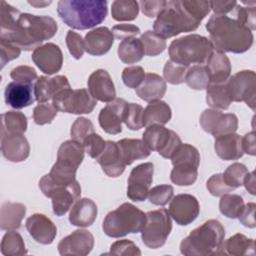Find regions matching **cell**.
<instances>
[{
    "mask_svg": "<svg viewBox=\"0 0 256 256\" xmlns=\"http://www.w3.org/2000/svg\"><path fill=\"white\" fill-rule=\"evenodd\" d=\"M143 107L137 103H128L123 122L125 125L133 131L139 130L143 127Z\"/></svg>",
    "mask_w": 256,
    "mask_h": 256,
    "instance_id": "46",
    "label": "cell"
},
{
    "mask_svg": "<svg viewBox=\"0 0 256 256\" xmlns=\"http://www.w3.org/2000/svg\"><path fill=\"white\" fill-rule=\"evenodd\" d=\"M172 230L171 216L168 210L161 208L146 213V221L141 230L143 243L151 248L157 249L163 246Z\"/></svg>",
    "mask_w": 256,
    "mask_h": 256,
    "instance_id": "11",
    "label": "cell"
},
{
    "mask_svg": "<svg viewBox=\"0 0 256 256\" xmlns=\"http://www.w3.org/2000/svg\"><path fill=\"white\" fill-rule=\"evenodd\" d=\"M240 135L228 133L215 137L214 149L218 157L223 160H237L244 154Z\"/></svg>",
    "mask_w": 256,
    "mask_h": 256,
    "instance_id": "29",
    "label": "cell"
},
{
    "mask_svg": "<svg viewBox=\"0 0 256 256\" xmlns=\"http://www.w3.org/2000/svg\"><path fill=\"white\" fill-rule=\"evenodd\" d=\"M10 77L16 82L32 84H35L38 79L36 70L33 67L26 65H21L13 68L10 72Z\"/></svg>",
    "mask_w": 256,
    "mask_h": 256,
    "instance_id": "55",
    "label": "cell"
},
{
    "mask_svg": "<svg viewBox=\"0 0 256 256\" xmlns=\"http://www.w3.org/2000/svg\"><path fill=\"white\" fill-rule=\"evenodd\" d=\"M39 188L46 197L52 199L53 213L56 216L67 213L81 195V187L77 180L68 185H57L44 175L39 181Z\"/></svg>",
    "mask_w": 256,
    "mask_h": 256,
    "instance_id": "10",
    "label": "cell"
},
{
    "mask_svg": "<svg viewBox=\"0 0 256 256\" xmlns=\"http://www.w3.org/2000/svg\"><path fill=\"white\" fill-rule=\"evenodd\" d=\"M114 38V34L108 27H97L85 35V51L93 56L104 55L112 47Z\"/></svg>",
    "mask_w": 256,
    "mask_h": 256,
    "instance_id": "25",
    "label": "cell"
},
{
    "mask_svg": "<svg viewBox=\"0 0 256 256\" xmlns=\"http://www.w3.org/2000/svg\"><path fill=\"white\" fill-rule=\"evenodd\" d=\"M117 144L125 165H130L135 160L144 159L150 155L151 150L140 139L124 138L119 140Z\"/></svg>",
    "mask_w": 256,
    "mask_h": 256,
    "instance_id": "33",
    "label": "cell"
},
{
    "mask_svg": "<svg viewBox=\"0 0 256 256\" xmlns=\"http://www.w3.org/2000/svg\"><path fill=\"white\" fill-rule=\"evenodd\" d=\"M57 108L50 103H39L33 110V120L37 125L49 124L57 115Z\"/></svg>",
    "mask_w": 256,
    "mask_h": 256,
    "instance_id": "49",
    "label": "cell"
},
{
    "mask_svg": "<svg viewBox=\"0 0 256 256\" xmlns=\"http://www.w3.org/2000/svg\"><path fill=\"white\" fill-rule=\"evenodd\" d=\"M222 255H254L255 241L241 233H237L222 243Z\"/></svg>",
    "mask_w": 256,
    "mask_h": 256,
    "instance_id": "34",
    "label": "cell"
},
{
    "mask_svg": "<svg viewBox=\"0 0 256 256\" xmlns=\"http://www.w3.org/2000/svg\"><path fill=\"white\" fill-rule=\"evenodd\" d=\"M206 63L210 84H221L228 80L231 73V63L225 53L214 50Z\"/></svg>",
    "mask_w": 256,
    "mask_h": 256,
    "instance_id": "31",
    "label": "cell"
},
{
    "mask_svg": "<svg viewBox=\"0 0 256 256\" xmlns=\"http://www.w3.org/2000/svg\"><path fill=\"white\" fill-rule=\"evenodd\" d=\"M140 40L143 44L144 54L147 56H157L166 49V40L152 30L145 31Z\"/></svg>",
    "mask_w": 256,
    "mask_h": 256,
    "instance_id": "43",
    "label": "cell"
},
{
    "mask_svg": "<svg viewBox=\"0 0 256 256\" xmlns=\"http://www.w3.org/2000/svg\"><path fill=\"white\" fill-rule=\"evenodd\" d=\"M34 86L35 84L32 83L10 82L6 86L4 92L6 104L15 109H22L30 106L36 100Z\"/></svg>",
    "mask_w": 256,
    "mask_h": 256,
    "instance_id": "24",
    "label": "cell"
},
{
    "mask_svg": "<svg viewBox=\"0 0 256 256\" xmlns=\"http://www.w3.org/2000/svg\"><path fill=\"white\" fill-rule=\"evenodd\" d=\"M1 253L6 256L26 254L27 250L22 236L15 230L6 232L1 241Z\"/></svg>",
    "mask_w": 256,
    "mask_h": 256,
    "instance_id": "40",
    "label": "cell"
},
{
    "mask_svg": "<svg viewBox=\"0 0 256 256\" xmlns=\"http://www.w3.org/2000/svg\"><path fill=\"white\" fill-rule=\"evenodd\" d=\"M145 221L146 213L125 202L105 216L102 229L107 236L120 238L130 233L141 232Z\"/></svg>",
    "mask_w": 256,
    "mask_h": 256,
    "instance_id": "7",
    "label": "cell"
},
{
    "mask_svg": "<svg viewBox=\"0 0 256 256\" xmlns=\"http://www.w3.org/2000/svg\"><path fill=\"white\" fill-rule=\"evenodd\" d=\"M66 45L70 54L75 59H80L85 51V42L80 34L68 30L66 34Z\"/></svg>",
    "mask_w": 256,
    "mask_h": 256,
    "instance_id": "52",
    "label": "cell"
},
{
    "mask_svg": "<svg viewBox=\"0 0 256 256\" xmlns=\"http://www.w3.org/2000/svg\"><path fill=\"white\" fill-rule=\"evenodd\" d=\"M247 173V167L242 163L236 162L229 165L222 174V176L228 186L232 187L233 189H236L243 185V181Z\"/></svg>",
    "mask_w": 256,
    "mask_h": 256,
    "instance_id": "45",
    "label": "cell"
},
{
    "mask_svg": "<svg viewBox=\"0 0 256 256\" xmlns=\"http://www.w3.org/2000/svg\"><path fill=\"white\" fill-rule=\"evenodd\" d=\"M52 101L58 111L70 114H89L97 104V100L85 88L64 89Z\"/></svg>",
    "mask_w": 256,
    "mask_h": 256,
    "instance_id": "12",
    "label": "cell"
},
{
    "mask_svg": "<svg viewBox=\"0 0 256 256\" xmlns=\"http://www.w3.org/2000/svg\"><path fill=\"white\" fill-rule=\"evenodd\" d=\"M88 91L98 101L109 103L116 98V90L110 74L104 69H98L88 78Z\"/></svg>",
    "mask_w": 256,
    "mask_h": 256,
    "instance_id": "22",
    "label": "cell"
},
{
    "mask_svg": "<svg viewBox=\"0 0 256 256\" xmlns=\"http://www.w3.org/2000/svg\"><path fill=\"white\" fill-rule=\"evenodd\" d=\"M206 29L214 49L223 53H244L253 44L252 31L234 17L213 14L206 24Z\"/></svg>",
    "mask_w": 256,
    "mask_h": 256,
    "instance_id": "3",
    "label": "cell"
},
{
    "mask_svg": "<svg viewBox=\"0 0 256 256\" xmlns=\"http://www.w3.org/2000/svg\"><path fill=\"white\" fill-rule=\"evenodd\" d=\"M112 33L117 39H125L129 37H134L140 33V28L134 24H117L112 27Z\"/></svg>",
    "mask_w": 256,
    "mask_h": 256,
    "instance_id": "59",
    "label": "cell"
},
{
    "mask_svg": "<svg viewBox=\"0 0 256 256\" xmlns=\"http://www.w3.org/2000/svg\"><path fill=\"white\" fill-rule=\"evenodd\" d=\"M224 237L223 225L216 219L207 220L181 241L180 252L185 256L222 255Z\"/></svg>",
    "mask_w": 256,
    "mask_h": 256,
    "instance_id": "5",
    "label": "cell"
},
{
    "mask_svg": "<svg viewBox=\"0 0 256 256\" xmlns=\"http://www.w3.org/2000/svg\"><path fill=\"white\" fill-rule=\"evenodd\" d=\"M154 166L146 162L134 167L128 177L127 197L134 202L144 201L148 197L150 186L153 181Z\"/></svg>",
    "mask_w": 256,
    "mask_h": 256,
    "instance_id": "15",
    "label": "cell"
},
{
    "mask_svg": "<svg viewBox=\"0 0 256 256\" xmlns=\"http://www.w3.org/2000/svg\"><path fill=\"white\" fill-rule=\"evenodd\" d=\"M1 132L23 134L27 130V118L22 112L7 111L1 115Z\"/></svg>",
    "mask_w": 256,
    "mask_h": 256,
    "instance_id": "39",
    "label": "cell"
},
{
    "mask_svg": "<svg viewBox=\"0 0 256 256\" xmlns=\"http://www.w3.org/2000/svg\"><path fill=\"white\" fill-rule=\"evenodd\" d=\"M171 117V108L165 101L150 102L143 111V126L164 125L170 121Z\"/></svg>",
    "mask_w": 256,
    "mask_h": 256,
    "instance_id": "35",
    "label": "cell"
},
{
    "mask_svg": "<svg viewBox=\"0 0 256 256\" xmlns=\"http://www.w3.org/2000/svg\"><path fill=\"white\" fill-rule=\"evenodd\" d=\"M142 141L150 150L157 151L160 156L167 159H171L174 152L182 144L176 132L158 124L147 126Z\"/></svg>",
    "mask_w": 256,
    "mask_h": 256,
    "instance_id": "13",
    "label": "cell"
},
{
    "mask_svg": "<svg viewBox=\"0 0 256 256\" xmlns=\"http://www.w3.org/2000/svg\"><path fill=\"white\" fill-rule=\"evenodd\" d=\"M2 155L11 162H22L30 154V146L23 134L1 132Z\"/></svg>",
    "mask_w": 256,
    "mask_h": 256,
    "instance_id": "21",
    "label": "cell"
},
{
    "mask_svg": "<svg viewBox=\"0 0 256 256\" xmlns=\"http://www.w3.org/2000/svg\"><path fill=\"white\" fill-rule=\"evenodd\" d=\"M173 169L170 174L171 181L178 186L192 185L198 175L200 154L194 146L181 144L171 157Z\"/></svg>",
    "mask_w": 256,
    "mask_h": 256,
    "instance_id": "9",
    "label": "cell"
},
{
    "mask_svg": "<svg viewBox=\"0 0 256 256\" xmlns=\"http://www.w3.org/2000/svg\"><path fill=\"white\" fill-rule=\"evenodd\" d=\"M243 185L245 186L246 190L251 195H255V173H254V171L247 173V175L244 178Z\"/></svg>",
    "mask_w": 256,
    "mask_h": 256,
    "instance_id": "63",
    "label": "cell"
},
{
    "mask_svg": "<svg viewBox=\"0 0 256 256\" xmlns=\"http://www.w3.org/2000/svg\"><path fill=\"white\" fill-rule=\"evenodd\" d=\"M98 209L96 203L89 198L77 200L71 208L69 222L78 227H88L92 225L97 217Z\"/></svg>",
    "mask_w": 256,
    "mask_h": 256,
    "instance_id": "28",
    "label": "cell"
},
{
    "mask_svg": "<svg viewBox=\"0 0 256 256\" xmlns=\"http://www.w3.org/2000/svg\"><path fill=\"white\" fill-rule=\"evenodd\" d=\"M84 146L75 140L63 142L57 152V160L47 174L51 182L68 185L76 181V171L84 159Z\"/></svg>",
    "mask_w": 256,
    "mask_h": 256,
    "instance_id": "8",
    "label": "cell"
},
{
    "mask_svg": "<svg viewBox=\"0 0 256 256\" xmlns=\"http://www.w3.org/2000/svg\"><path fill=\"white\" fill-rule=\"evenodd\" d=\"M210 9L213 10L215 15H226L232 12L237 5V2L232 1H209Z\"/></svg>",
    "mask_w": 256,
    "mask_h": 256,
    "instance_id": "61",
    "label": "cell"
},
{
    "mask_svg": "<svg viewBox=\"0 0 256 256\" xmlns=\"http://www.w3.org/2000/svg\"><path fill=\"white\" fill-rule=\"evenodd\" d=\"M213 51L214 47L210 39L199 34L177 38L171 42L168 48L170 60L186 66L206 63Z\"/></svg>",
    "mask_w": 256,
    "mask_h": 256,
    "instance_id": "6",
    "label": "cell"
},
{
    "mask_svg": "<svg viewBox=\"0 0 256 256\" xmlns=\"http://www.w3.org/2000/svg\"><path fill=\"white\" fill-rule=\"evenodd\" d=\"M92 133H94L93 123L85 117L77 118L72 124L71 130H70L72 139L81 144Z\"/></svg>",
    "mask_w": 256,
    "mask_h": 256,
    "instance_id": "47",
    "label": "cell"
},
{
    "mask_svg": "<svg viewBox=\"0 0 256 256\" xmlns=\"http://www.w3.org/2000/svg\"><path fill=\"white\" fill-rule=\"evenodd\" d=\"M231 101H244L252 110L255 109L256 74L252 70H242L225 82Z\"/></svg>",
    "mask_w": 256,
    "mask_h": 256,
    "instance_id": "14",
    "label": "cell"
},
{
    "mask_svg": "<svg viewBox=\"0 0 256 256\" xmlns=\"http://www.w3.org/2000/svg\"><path fill=\"white\" fill-rule=\"evenodd\" d=\"M255 209H256L255 203H247L246 205H244L242 212L238 216V219L242 225L248 228H254L256 226Z\"/></svg>",
    "mask_w": 256,
    "mask_h": 256,
    "instance_id": "60",
    "label": "cell"
},
{
    "mask_svg": "<svg viewBox=\"0 0 256 256\" xmlns=\"http://www.w3.org/2000/svg\"><path fill=\"white\" fill-rule=\"evenodd\" d=\"M107 4V1L103 0H60L57 4V12L69 27L85 30L105 20L108 13Z\"/></svg>",
    "mask_w": 256,
    "mask_h": 256,
    "instance_id": "4",
    "label": "cell"
},
{
    "mask_svg": "<svg viewBox=\"0 0 256 256\" xmlns=\"http://www.w3.org/2000/svg\"><path fill=\"white\" fill-rule=\"evenodd\" d=\"M139 13V3L134 0H116L111 5V15L116 21H132Z\"/></svg>",
    "mask_w": 256,
    "mask_h": 256,
    "instance_id": "38",
    "label": "cell"
},
{
    "mask_svg": "<svg viewBox=\"0 0 256 256\" xmlns=\"http://www.w3.org/2000/svg\"><path fill=\"white\" fill-rule=\"evenodd\" d=\"M244 200L237 194H224L219 201V210L227 218H238L244 208Z\"/></svg>",
    "mask_w": 256,
    "mask_h": 256,
    "instance_id": "42",
    "label": "cell"
},
{
    "mask_svg": "<svg viewBox=\"0 0 256 256\" xmlns=\"http://www.w3.org/2000/svg\"><path fill=\"white\" fill-rule=\"evenodd\" d=\"M189 69V66L176 63L172 60H168L163 68L164 80L170 84L177 85L185 82V76Z\"/></svg>",
    "mask_w": 256,
    "mask_h": 256,
    "instance_id": "44",
    "label": "cell"
},
{
    "mask_svg": "<svg viewBox=\"0 0 256 256\" xmlns=\"http://www.w3.org/2000/svg\"><path fill=\"white\" fill-rule=\"evenodd\" d=\"M186 84L194 90H204L210 85V77L206 65H194L189 67L186 76Z\"/></svg>",
    "mask_w": 256,
    "mask_h": 256,
    "instance_id": "41",
    "label": "cell"
},
{
    "mask_svg": "<svg viewBox=\"0 0 256 256\" xmlns=\"http://www.w3.org/2000/svg\"><path fill=\"white\" fill-rule=\"evenodd\" d=\"M0 39L9 41L21 50L30 51L52 38L58 29L57 22L50 16L21 13L5 1L0 9Z\"/></svg>",
    "mask_w": 256,
    "mask_h": 256,
    "instance_id": "1",
    "label": "cell"
},
{
    "mask_svg": "<svg viewBox=\"0 0 256 256\" xmlns=\"http://www.w3.org/2000/svg\"><path fill=\"white\" fill-rule=\"evenodd\" d=\"M128 103L122 98H115L100 110L98 122L108 134H119L122 131V122Z\"/></svg>",
    "mask_w": 256,
    "mask_h": 256,
    "instance_id": "19",
    "label": "cell"
},
{
    "mask_svg": "<svg viewBox=\"0 0 256 256\" xmlns=\"http://www.w3.org/2000/svg\"><path fill=\"white\" fill-rule=\"evenodd\" d=\"M110 254L112 255H131L140 256L141 251L138 246L131 240L123 239L114 242L110 246Z\"/></svg>",
    "mask_w": 256,
    "mask_h": 256,
    "instance_id": "56",
    "label": "cell"
},
{
    "mask_svg": "<svg viewBox=\"0 0 256 256\" xmlns=\"http://www.w3.org/2000/svg\"><path fill=\"white\" fill-rule=\"evenodd\" d=\"M145 77V71L141 66H129L122 71L123 83L129 88H138Z\"/></svg>",
    "mask_w": 256,
    "mask_h": 256,
    "instance_id": "51",
    "label": "cell"
},
{
    "mask_svg": "<svg viewBox=\"0 0 256 256\" xmlns=\"http://www.w3.org/2000/svg\"><path fill=\"white\" fill-rule=\"evenodd\" d=\"M168 212L178 225L186 226L198 217L200 205L195 196L178 194L170 200Z\"/></svg>",
    "mask_w": 256,
    "mask_h": 256,
    "instance_id": "17",
    "label": "cell"
},
{
    "mask_svg": "<svg viewBox=\"0 0 256 256\" xmlns=\"http://www.w3.org/2000/svg\"><path fill=\"white\" fill-rule=\"evenodd\" d=\"M167 1L165 0H152V1H141L140 6L142 13L149 17H157V15L165 8Z\"/></svg>",
    "mask_w": 256,
    "mask_h": 256,
    "instance_id": "58",
    "label": "cell"
},
{
    "mask_svg": "<svg viewBox=\"0 0 256 256\" xmlns=\"http://www.w3.org/2000/svg\"><path fill=\"white\" fill-rule=\"evenodd\" d=\"M26 214V207L22 203L5 202L0 210V227L2 230H16L20 227Z\"/></svg>",
    "mask_w": 256,
    "mask_h": 256,
    "instance_id": "32",
    "label": "cell"
},
{
    "mask_svg": "<svg viewBox=\"0 0 256 256\" xmlns=\"http://www.w3.org/2000/svg\"><path fill=\"white\" fill-rule=\"evenodd\" d=\"M25 226L30 236L40 244H51L57 235L55 224L44 214L31 215L27 218Z\"/></svg>",
    "mask_w": 256,
    "mask_h": 256,
    "instance_id": "23",
    "label": "cell"
},
{
    "mask_svg": "<svg viewBox=\"0 0 256 256\" xmlns=\"http://www.w3.org/2000/svg\"><path fill=\"white\" fill-rule=\"evenodd\" d=\"M118 57L126 64H133L142 59L144 56V48L140 38L129 37L123 39L118 46Z\"/></svg>",
    "mask_w": 256,
    "mask_h": 256,
    "instance_id": "36",
    "label": "cell"
},
{
    "mask_svg": "<svg viewBox=\"0 0 256 256\" xmlns=\"http://www.w3.org/2000/svg\"><path fill=\"white\" fill-rule=\"evenodd\" d=\"M21 53V49L15 44L0 39V61L1 68H3L7 62L14 60L19 57Z\"/></svg>",
    "mask_w": 256,
    "mask_h": 256,
    "instance_id": "57",
    "label": "cell"
},
{
    "mask_svg": "<svg viewBox=\"0 0 256 256\" xmlns=\"http://www.w3.org/2000/svg\"><path fill=\"white\" fill-rule=\"evenodd\" d=\"M84 146L85 151L88 153V155L91 158L97 159L98 156L103 152L106 146V141L102 139V137L99 134H96L95 132L90 134L82 143Z\"/></svg>",
    "mask_w": 256,
    "mask_h": 256,
    "instance_id": "53",
    "label": "cell"
},
{
    "mask_svg": "<svg viewBox=\"0 0 256 256\" xmlns=\"http://www.w3.org/2000/svg\"><path fill=\"white\" fill-rule=\"evenodd\" d=\"M36 66L45 74L52 75L60 71L63 64L62 51L54 43H46L36 48L31 56Z\"/></svg>",
    "mask_w": 256,
    "mask_h": 256,
    "instance_id": "20",
    "label": "cell"
},
{
    "mask_svg": "<svg viewBox=\"0 0 256 256\" xmlns=\"http://www.w3.org/2000/svg\"><path fill=\"white\" fill-rule=\"evenodd\" d=\"M68 88L71 87L66 76L56 75L51 78L40 76L34 86L35 99L39 103H45L53 99L60 91Z\"/></svg>",
    "mask_w": 256,
    "mask_h": 256,
    "instance_id": "26",
    "label": "cell"
},
{
    "mask_svg": "<svg viewBox=\"0 0 256 256\" xmlns=\"http://www.w3.org/2000/svg\"><path fill=\"white\" fill-rule=\"evenodd\" d=\"M174 189L171 185L163 184V185H157L149 190L148 198L149 201L158 206H164L166 205L173 197Z\"/></svg>",
    "mask_w": 256,
    "mask_h": 256,
    "instance_id": "48",
    "label": "cell"
},
{
    "mask_svg": "<svg viewBox=\"0 0 256 256\" xmlns=\"http://www.w3.org/2000/svg\"><path fill=\"white\" fill-rule=\"evenodd\" d=\"M94 247V236L85 229H78L73 231L70 235L61 239L58 244V251L60 255H88Z\"/></svg>",
    "mask_w": 256,
    "mask_h": 256,
    "instance_id": "18",
    "label": "cell"
},
{
    "mask_svg": "<svg viewBox=\"0 0 256 256\" xmlns=\"http://www.w3.org/2000/svg\"><path fill=\"white\" fill-rule=\"evenodd\" d=\"M207 190L210 192L211 195L216 197H221L224 194H227L234 189L226 184V182L223 179V176L221 173L212 175L206 183Z\"/></svg>",
    "mask_w": 256,
    "mask_h": 256,
    "instance_id": "54",
    "label": "cell"
},
{
    "mask_svg": "<svg viewBox=\"0 0 256 256\" xmlns=\"http://www.w3.org/2000/svg\"><path fill=\"white\" fill-rule=\"evenodd\" d=\"M206 102L210 107L214 109H228L232 101L225 83L210 84L207 87Z\"/></svg>",
    "mask_w": 256,
    "mask_h": 256,
    "instance_id": "37",
    "label": "cell"
},
{
    "mask_svg": "<svg viewBox=\"0 0 256 256\" xmlns=\"http://www.w3.org/2000/svg\"><path fill=\"white\" fill-rule=\"evenodd\" d=\"M210 11L209 1L172 0L157 15L154 32L162 38H170L182 32L195 31Z\"/></svg>",
    "mask_w": 256,
    "mask_h": 256,
    "instance_id": "2",
    "label": "cell"
},
{
    "mask_svg": "<svg viewBox=\"0 0 256 256\" xmlns=\"http://www.w3.org/2000/svg\"><path fill=\"white\" fill-rule=\"evenodd\" d=\"M166 81L158 74L147 73L144 80L136 88V94L146 102L160 100L166 93Z\"/></svg>",
    "mask_w": 256,
    "mask_h": 256,
    "instance_id": "30",
    "label": "cell"
},
{
    "mask_svg": "<svg viewBox=\"0 0 256 256\" xmlns=\"http://www.w3.org/2000/svg\"><path fill=\"white\" fill-rule=\"evenodd\" d=\"M28 3L32 6H35V7H44V6H47L49 4H51V1H48V2H39V1H28Z\"/></svg>",
    "mask_w": 256,
    "mask_h": 256,
    "instance_id": "64",
    "label": "cell"
},
{
    "mask_svg": "<svg viewBox=\"0 0 256 256\" xmlns=\"http://www.w3.org/2000/svg\"><path fill=\"white\" fill-rule=\"evenodd\" d=\"M103 172L109 177H118L125 170V163L120 154L117 142L108 140L103 152L96 159Z\"/></svg>",
    "mask_w": 256,
    "mask_h": 256,
    "instance_id": "27",
    "label": "cell"
},
{
    "mask_svg": "<svg viewBox=\"0 0 256 256\" xmlns=\"http://www.w3.org/2000/svg\"><path fill=\"white\" fill-rule=\"evenodd\" d=\"M242 149L244 153L254 156L256 154V144H255V131H251L244 135L241 139Z\"/></svg>",
    "mask_w": 256,
    "mask_h": 256,
    "instance_id": "62",
    "label": "cell"
},
{
    "mask_svg": "<svg viewBox=\"0 0 256 256\" xmlns=\"http://www.w3.org/2000/svg\"><path fill=\"white\" fill-rule=\"evenodd\" d=\"M202 129L217 137L219 135L234 133L238 128V118L233 113H222L217 109H205L199 119Z\"/></svg>",
    "mask_w": 256,
    "mask_h": 256,
    "instance_id": "16",
    "label": "cell"
},
{
    "mask_svg": "<svg viewBox=\"0 0 256 256\" xmlns=\"http://www.w3.org/2000/svg\"><path fill=\"white\" fill-rule=\"evenodd\" d=\"M234 18L241 24L254 31L256 28V9L255 6H240L236 5L234 8Z\"/></svg>",
    "mask_w": 256,
    "mask_h": 256,
    "instance_id": "50",
    "label": "cell"
}]
</instances>
